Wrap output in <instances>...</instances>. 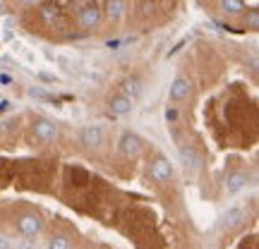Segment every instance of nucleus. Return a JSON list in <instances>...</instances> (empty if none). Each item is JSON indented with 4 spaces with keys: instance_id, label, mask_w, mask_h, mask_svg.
I'll use <instances>...</instances> for the list:
<instances>
[{
    "instance_id": "22",
    "label": "nucleus",
    "mask_w": 259,
    "mask_h": 249,
    "mask_svg": "<svg viewBox=\"0 0 259 249\" xmlns=\"http://www.w3.org/2000/svg\"><path fill=\"white\" fill-rule=\"evenodd\" d=\"M19 249H31V244H29V242H24V244H22Z\"/></svg>"
},
{
    "instance_id": "17",
    "label": "nucleus",
    "mask_w": 259,
    "mask_h": 249,
    "mask_svg": "<svg viewBox=\"0 0 259 249\" xmlns=\"http://www.w3.org/2000/svg\"><path fill=\"white\" fill-rule=\"evenodd\" d=\"M245 27L252 29V31L259 29V10H250V12H247V17H245Z\"/></svg>"
},
{
    "instance_id": "8",
    "label": "nucleus",
    "mask_w": 259,
    "mask_h": 249,
    "mask_svg": "<svg viewBox=\"0 0 259 249\" xmlns=\"http://www.w3.org/2000/svg\"><path fill=\"white\" fill-rule=\"evenodd\" d=\"M180 161H183V168L187 173H197L202 168V156L194 146H183L180 148Z\"/></svg>"
},
{
    "instance_id": "4",
    "label": "nucleus",
    "mask_w": 259,
    "mask_h": 249,
    "mask_svg": "<svg viewBox=\"0 0 259 249\" xmlns=\"http://www.w3.org/2000/svg\"><path fill=\"white\" fill-rule=\"evenodd\" d=\"M149 175H151V180L158 182V185L168 182V180L173 177V166H170V161H168V158H156V161L151 163V168H149Z\"/></svg>"
},
{
    "instance_id": "10",
    "label": "nucleus",
    "mask_w": 259,
    "mask_h": 249,
    "mask_svg": "<svg viewBox=\"0 0 259 249\" xmlns=\"http://www.w3.org/2000/svg\"><path fill=\"white\" fill-rule=\"evenodd\" d=\"M247 182H250L247 173H242V170L231 173V175L226 177V192H228V194H238L240 189H245V187H247Z\"/></svg>"
},
{
    "instance_id": "20",
    "label": "nucleus",
    "mask_w": 259,
    "mask_h": 249,
    "mask_svg": "<svg viewBox=\"0 0 259 249\" xmlns=\"http://www.w3.org/2000/svg\"><path fill=\"white\" fill-rule=\"evenodd\" d=\"M0 249H10V242L5 240V237H3V235H0Z\"/></svg>"
},
{
    "instance_id": "7",
    "label": "nucleus",
    "mask_w": 259,
    "mask_h": 249,
    "mask_svg": "<svg viewBox=\"0 0 259 249\" xmlns=\"http://www.w3.org/2000/svg\"><path fill=\"white\" fill-rule=\"evenodd\" d=\"M190 91H192V82L187 77H176L168 89V96H170V101H185Z\"/></svg>"
},
{
    "instance_id": "14",
    "label": "nucleus",
    "mask_w": 259,
    "mask_h": 249,
    "mask_svg": "<svg viewBox=\"0 0 259 249\" xmlns=\"http://www.w3.org/2000/svg\"><path fill=\"white\" fill-rule=\"evenodd\" d=\"M38 15H41V19H44V22L53 24V22L60 17V8H58L56 3H44V5H41V10H38Z\"/></svg>"
},
{
    "instance_id": "11",
    "label": "nucleus",
    "mask_w": 259,
    "mask_h": 249,
    "mask_svg": "<svg viewBox=\"0 0 259 249\" xmlns=\"http://www.w3.org/2000/svg\"><path fill=\"white\" fill-rule=\"evenodd\" d=\"M125 10H127V3H125V0H106L101 12L111 19H120L122 15H125Z\"/></svg>"
},
{
    "instance_id": "13",
    "label": "nucleus",
    "mask_w": 259,
    "mask_h": 249,
    "mask_svg": "<svg viewBox=\"0 0 259 249\" xmlns=\"http://www.w3.org/2000/svg\"><path fill=\"white\" fill-rule=\"evenodd\" d=\"M142 91H144V86H142V82H139L137 77H130V79L122 82V96H127L132 103L142 96Z\"/></svg>"
},
{
    "instance_id": "5",
    "label": "nucleus",
    "mask_w": 259,
    "mask_h": 249,
    "mask_svg": "<svg viewBox=\"0 0 259 249\" xmlns=\"http://www.w3.org/2000/svg\"><path fill=\"white\" fill-rule=\"evenodd\" d=\"M103 17V12L101 8L96 5V3H92V5H84L82 10H79V27L82 29H94V27H99V22H101Z\"/></svg>"
},
{
    "instance_id": "1",
    "label": "nucleus",
    "mask_w": 259,
    "mask_h": 249,
    "mask_svg": "<svg viewBox=\"0 0 259 249\" xmlns=\"http://www.w3.org/2000/svg\"><path fill=\"white\" fill-rule=\"evenodd\" d=\"M118 146H120V154H122V156L132 161V158H139V156H142L144 141H142V139H139V134H135V132H125V134L120 137V144H118Z\"/></svg>"
},
{
    "instance_id": "2",
    "label": "nucleus",
    "mask_w": 259,
    "mask_h": 249,
    "mask_svg": "<svg viewBox=\"0 0 259 249\" xmlns=\"http://www.w3.org/2000/svg\"><path fill=\"white\" fill-rule=\"evenodd\" d=\"M17 230L24 235V237H36L38 232L44 230V221L36 213H22L17 218Z\"/></svg>"
},
{
    "instance_id": "12",
    "label": "nucleus",
    "mask_w": 259,
    "mask_h": 249,
    "mask_svg": "<svg viewBox=\"0 0 259 249\" xmlns=\"http://www.w3.org/2000/svg\"><path fill=\"white\" fill-rule=\"evenodd\" d=\"M108 111H111L113 115H127V113L132 111V101H130L127 96L118 93V96H113V98H111V103H108Z\"/></svg>"
},
{
    "instance_id": "19",
    "label": "nucleus",
    "mask_w": 259,
    "mask_h": 249,
    "mask_svg": "<svg viewBox=\"0 0 259 249\" xmlns=\"http://www.w3.org/2000/svg\"><path fill=\"white\" fill-rule=\"evenodd\" d=\"M31 96H38V98H46V91H41V89H31Z\"/></svg>"
},
{
    "instance_id": "3",
    "label": "nucleus",
    "mask_w": 259,
    "mask_h": 249,
    "mask_svg": "<svg viewBox=\"0 0 259 249\" xmlns=\"http://www.w3.org/2000/svg\"><path fill=\"white\" fill-rule=\"evenodd\" d=\"M34 137L41 144H51V141H56L60 137V129H58L56 122L51 120H36L34 122Z\"/></svg>"
},
{
    "instance_id": "9",
    "label": "nucleus",
    "mask_w": 259,
    "mask_h": 249,
    "mask_svg": "<svg viewBox=\"0 0 259 249\" xmlns=\"http://www.w3.org/2000/svg\"><path fill=\"white\" fill-rule=\"evenodd\" d=\"M242 221H245V209H242V206H233V209H228V211L223 213L221 228L231 230V228H238Z\"/></svg>"
},
{
    "instance_id": "18",
    "label": "nucleus",
    "mask_w": 259,
    "mask_h": 249,
    "mask_svg": "<svg viewBox=\"0 0 259 249\" xmlns=\"http://www.w3.org/2000/svg\"><path fill=\"white\" fill-rule=\"evenodd\" d=\"M166 120L170 122V125L178 120V111H176V108H168V111H166Z\"/></svg>"
},
{
    "instance_id": "15",
    "label": "nucleus",
    "mask_w": 259,
    "mask_h": 249,
    "mask_svg": "<svg viewBox=\"0 0 259 249\" xmlns=\"http://www.w3.org/2000/svg\"><path fill=\"white\" fill-rule=\"evenodd\" d=\"M242 10H245V3L242 0H221V12L223 15H242Z\"/></svg>"
},
{
    "instance_id": "6",
    "label": "nucleus",
    "mask_w": 259,
    "mask_h": 249,
    "mask_svg": "<svg viewBox=\"0 0 259 249\" xmlns=\"http://www.w3.org/2000/svg\"><path fill=\"white\" fill-rule=\"evenodd\" d=\"M106 139V132H103L101 125H87L82 129V144L87 148H99Z\"/></svg>"
},
{
    "instance_id": "21",
    "label": "nucleus",
    "mask_w": 259,
    "mask_h": 249,
    "mask_svg": "<svg viewBox=\"0 0 259 249\" xmlns=\"http://www.w3.org/2000/svg\"><path fill=\"white\" fill-rule=\"evenodd\" d=\"M19 3H24V5H36L38 0H19Z\"/></svg>"
},
{
    "instance_id": "16",
    "label": "nucleus",
    "mask_w": 259,
    "mask_h": 249,
    "mask_svg": "<svg viewBox=\"0 0 259 249\" xmlns=\"http://www.w3.org/2000/svg\"><path fill=\"white\" fill-rule=\"evenodd\" d=\"M48 249H70V237L67 235H53L48 242Z\"/></svg>"
}]
</instances>
